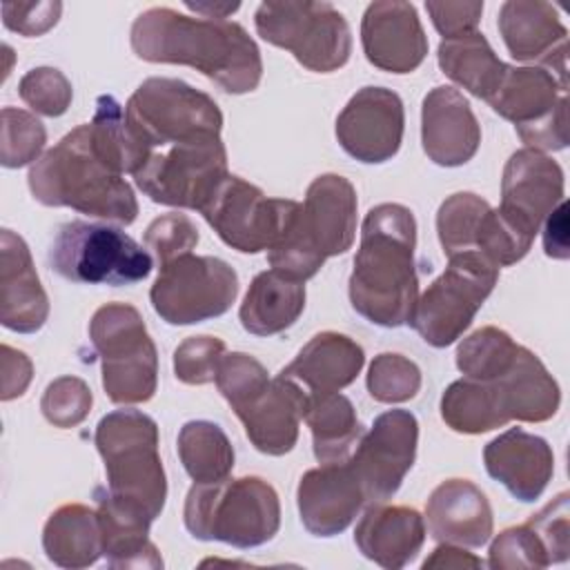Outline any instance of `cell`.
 <instances>
[{"label":"cell","instance_id":"cell-12","mask_svg":"<svg viewBox=\"0 0 570 570\" xmlns=\"http://www.w3.org/2000/svg\"><path fill=\"white\" fill-rule=\"evenodd\" d=\"M227 174V149L216 138L154 151L134 183L158 205L200 212Z\"/></svg>","mask_w":570,"mask_h":570},{"label":"cell","instance_id":"cell-43","mask_svg":"<svg viewBox=\"0 0 570 570\" xmlns=\"http://www.w3.org/2000/svg\"><path fill=\"white\" fill-rule=\"evenodd\" d=\"M91 390L78 376H58L51 381L40 399L42 416L56 428H76L91 412Z\"/></svg>","mask_w":570,"mask_h":570},{"label":"cell","instance_id":"cell-33","mask_svg":"<svg viewBox=\"0 0 570 570\" xmlns=\"http://www.w3.org/2000/svg\"><path fill=\"white\" fill-rule=\"evenodd\" d=\"M436 60L452 82L481 100H488L497 91L505 73V62L499 60L479 29L459 38L441 40Z\"/></svg>","mask_w":570,"mask_h":570},{"label":"cell","instance_id":"cell-29","mask_svg":"<svg viewBox=\"0 0 570 570\" xmlns=\"http://www.w3.org/2000/svg\"><path fill=\"white\" fill-rule=\"evenodd\" d=\"M492 383L501 392L510 421L517 419L525 423H543L559 410V383L541 358L523 345H519L510 370Z\"/></svg>","mask_w":570,"mask_h":570},{"label":"cell","instance_id":"cell-25","mask_svg":"<svg viewBox=\"0 0 570 570\" xmlns=\"http://www.w3.org/2000/svg\"><path fill=\"white\" fill-rule=\"evenodd\" d=\"M430 537L439 543L461 548H481L490 541L494 519L483 490L468 479H448L439 483L425 501Z\"/></svg>","mask_w":570,"mask_h":570},{"label":"cell","instance_id":"cell-11","mask_svg":"<svg viewBox=\"0 0 570 570\" xmlns=\"http://www.w3.org/2000/svg\"><path fill=\"white\" fill-rule=\"evenodd\" d=\"M238 296L236 269L216 256L183 254L165 265L149 289L154 312L169 325L223 316Z\"/></svg>","mask_w":570,"mask_h":570},{"label":"cell","instance_id":"cell-3","mask_svg":"<svg viewBox=\"0 0 570 570\" xmlns=\"http://www.w3.org/2000/svg\"><path fill=\"white\" fill-rule=\"evenodd\" d=\"M29 191L47 207H71L80 214L131 225L138 200L131 185L94 149L89 125L65 134L29 167Z\"/></svg>","mask_w":570,"mask_h":570},{"label":"cell","instance_id":"cell-23","mask_svg":"<svg viewBox=\"0 0 570 570\" xmlns=\"http://www.w3.org/2000/svg\"><path fill=\"white\" fill-rule=\"evenodd\" d=\"M49 318V296L22 236L0 232V323L18 334L38 332Z\"/></svg>","mask_w":570,"mask_h":570},{"label":"cell","instance_id":"cell-13","mask_svg":"<svg viewBox=\"0 0 570 570\" xmlns=\"http://www.w3.org/2000/svg\"><path fill=\"white\" fill-rule=\"evenodd\" d=\"M289 203V198H267L261 187L227 174L200 214L225 245L258 254L276 240Z\"/></svg>","mask_w":570,"mask_h":570},{"label":"cell","instance_id":"cell-14","mask_svg":"<svg viewBox=\"0 0 570 570\" xmlns=\"http://www.w3.org/2000/svg\"><path fill=\"white\" fill-rule=\"evenodd\" d=\"M416 445L419 421L410 410H387L374 419L347 459L367 503H383L399 492L414 465Z\"/></svg>","mask_w":570,"mask_h":570},{"label":"cell","instance_id":"cell-52","mask_svg":"<svg viewBox=\"0 0 570 570\" xmlns=\"http://www.w3.org/2000/svg\"><path fill=\"white\" fill-rule=\"evenodd\" d=\"M543 249L550 258L566 261L570 256V245H568V205L561 200L550 216L543 220Z\"/></svg>","mask_w":570,"mask_h":570},{"label":"cell","instance_id":"cell-40","mask_svg":"<svg viewBox=\"0 0 570 570\" xmlns=\"http://www.w3.org/2000/svg\"><path fill=\"white\" fill-rule=\"evenodd\" d=\"M0 163L7 169L33 165L47 142L45 125L29 111L2 107L0 111Z\"/></svg>","mask_w":570,"mask_h":570},{"label":"cell","instance_id":"cell-44","mask_svg":"<svg viewBox=\"0 0 570 570\" xmlns=\"http://www.w3.org/2000/svg\"><path fill=\"white\" fill-rule=\"evenodd\" d=\"M269 381L265 365L245 352L225 354L216 372V387L232 410L245 405L254 394L267 387Z\"/></svg>","mask_w":570,"mask_h":570},{"label":"cell","instance_id":"cell-24","mask_svg":"<svg viewBox=\"0 0 570 570\" xmlns=\"http://www.w3.org/2000/svg\"><path fill=\"white\" fill-rule=\"evenodd\" d=\"M488 474L514 499L537 501L554 472V454L546 439L521 428H510L483 448Z\"/></svg>","mask_w":570,"mask_h":570},{"label":"cell","instance_id":"cell-5","mask_svg":"<svg viewBox=\"0 0 570 570\" xmlns=\"http://www.w3.org/2000/svg\"><path fill=\"white\" fill-rule=\"evenodd\" d=\"M183 521L198 541H223L249 550L272 541L281 528V501L261 476L194 483L185 497Z\"/></svg>","mask_w":570,"mask_h":570},{"label":"cell","instance_id":"cell-19","mask_svg":"<svg viewBox=\"0 0 570 570\" xmlns=\"http://www.w3.org/2000/svg\"><path fill=\"white\" fill-rule=\"evenodd\" d=\"M301 523L314 537H334L350 528L365 494L350 461H330L307 470L296 488Z\"/></svg>","mask_w":570,"mask_h":570},{"label":"cell","instance_id":"cell-10","mask_svg":"<svg viewBox=\"0 0 570 570\" xmlns=\"http://www.w3.org/2000/svg\"><path fill=\"white\" fill-rule=\"evenodd\" d=\"M499 267L479 252L448 258L445 272L416 298L410 323L432 347H448L463 336L476 312L492 294Z\"/></svg>","mask_w":570,"mask_h":570},{"label":"cell","instance_id":"cell-38","mask_svg":"<svg viewBox=\"0 0 570 570\" xmlns=\"http://www.w3.org/2000/svg\"><path fill=\"white\" fill-rule=\"evenodd\" d=\"M517 350L519 343H514L505 330L485 325L459 343L456 367L465 379L494 381L510 370Z\"/></svg>","mask_w":570,"mask_h":570},{"label":"cell","instance_id":"cell-17","mask_svg":"<svg viewBox=\"0 0 570 570\" xmlns=\"http://www.w3.org/2000/svg\"><path fill=\"white\" fill-rule=\"evenodd\" d=\"M497 27L514 60L534 62L568 85V29L550 2L508 0L499 9Z\"/></svg>","mask_w":570,"mask_h":570},{"label":"cell","instance_id":"cell-21","mask_svg":"<svg viewBox=\"0 0 570 570\" xmlns=\"http://www.w3.org/2000/svg\"><path fill=\"white\" fill-rule=\"evenodd\" d=\"M356 189L341 174L316 176L301 203V232L323 256L345 254L356 236Z\"/></svg>","mask_w":570,"mask_h":570},{"label":"cell","instance_id":"cell-36","mask_svg":"<svg viewBox=\"0 0 570 570\" xmlns=\"http://www.w3.org/2000/svg\"><path fill=\"white\" fill-rule=\"evenodd\" d=\"M87 125H89L94 149L118 174L134 176L149 160L151 151L131 129L122 105L114 96L109 94L98 96L96 114Z\"/></svg>","mask_w":570,"mask_h":570},{"label":"cell","instance_id":"cell-15","mask_svg":"<svg viewBox=\"0 0 570 570\" xmlns=\"http://www.w3.org/2000/svg\"><path fill=\"white\" fill-rule=\"evenodd\" d=\"M405 109L396 91L363 87L336 116V140L345 154L365 165L394 158L403 142Z\"/></svg>","mask_w":570,"mask_h":570},{"label":"cell","instance_id":"cell-47","mask_svg":"<svg viewBox=\"0 0 570 570\" xmlns=\"http://www.w3.org/2000/svg\"><path fill=\"white\" fill-rule=\"evenodd\" d=\"M198 238L200 236L194 220L178 212L154 218L145 229V247L154 252L160 265L183 254H191V249L198 245Z\"/></svg>","mask_w":570,"mask_h":570},{"label":"cell","instance_id":"cell-54","mask_svg":"<svg viewBox=\"0 0 570 570\" xmlns=\"http://www.w3.org/2000/svg\"><path fill=\"white\" fill-rule=\"evenodd\" d=\"M187 9L196 11V13H203V18H218V20H225L229 13L238 11V2H185Z\"/></svg>","mask_w":570,"mask_h":570},{"label":"cell","instance_id":"cell-4","mask_svg":"<svg viewBox=\"0 0 570 570\" xmlns=\"http://www.w3.org/2000/svg\"><path fill=\"white\" fill-rule=\"evenodd\" d=\"M107 472L105 494L149 521L160 517L167 499V476L158 454V425L140 410L105 414L94 434Z\"/></svg>","mask_w":570,"mask_h":570},{"label":"cell","instance_id":"cell-37","mask_svg":"<svg viewBox=\"0 0 570 570\" xmlns=\"http://www.w3.org/2000/svg\"><path fill=\"white\" fill-rule=\"evenodd\" d=\"M178 459L194 483H216L234 470V448L225 430L205 419L187 421L178 432Z\"/></svg>","mask_w":570,"mask_h":570},{"label":"cell","instance_id":"cell-9","mask_svg":"<svg viewBox=\"0 0 570 570\" xmlns=\"http://www.w3.org/2000/svg\"><path fill=\"white\" fill-rule=\"evenodd\" d=\"M254 24L265 42L289 51L314 73H332L350 60V24L332 2H261Z\"/></svg>","mask_w":570,"mask_h":570},{"label":"cell","instance_id":"cell-41","mask_svg":"<svg viewBox=\"0 0 570 570\" xmlns=\"http://www.w3.org/2000/svg\"><path fill=\"white\" fill-rule=\"evenodd\" d=\"M367 392L379 403H403L419 394L421 370L419 365L396 352H381L374 356L365 379Z\"/></svg>","mask_w":570,"mask_h":570},{"label":"cell","instance_id":"cell-35","mask_svg":"<svg viewBox=\"0 0 570 570\" xmlns=\"http://www.w3.org/2000/svg\"><path fill=\"white\" fill-rule=\"evenodd\" d=\"M441 419L459 434H483L510 423L499 387L492 381L459 379L441 396Z\"/></svg>","mask_w":570,"mask_h":570},{"label":"cell","instance_id":"cell-18","mask_svg":"<svg viewBox=\"0 0 570 570\" xmlns=\"http://www.w3.org/2000/svg\"><path fill=\"white\" fill-rule=\"evenodd\" d=\"M361 45L367 62L390 73H412L428 56V36L416 7L401 0L367 4L361 20Z\"/></svg>","mask_w":570,"mask_h":570},{"label":"cell","instance_id":"cell-28","mask_svg":"<svg viewBox=\"0 0 570 570\" xmlns=\"http://www.w3.org/2000/svg\"><path fill=\"white\" fill-rule=\"evenodd\" d=\"M485 102L494 114L510 120L514 129H521L548 118L566 105L568 85L543 67L505 65V73L497 91Z\"/></svg>","mask_w":570,"mask_h":570},{"label":"cell","instance_id":"cell-48","mask_svg":"<svg viewBox=\"0 0 570 570\" xmlns=\"http://www.w3.org/2000/svg\"><path fill=\"white\" fill-rule=\"evenodd\" d=\"M568 492H559L548 505L528 519L534 532L541 537L550 563H563L570 554V525H568Z\"/></svg>","mask_w":570,"mask_h":570},{"label":"cell","instance_id":"cell-32","mask_svg":"<svg viewBox=\"0 0 570 570\" xmlns=\"http://www.w3.org/2000/svg\"><path fill=\"white\" fill-rule=\"evenodd\" d=\"M42 548L47 559L60 568L94 566L102 557L98 512L82 503L60 505L42 528Z\"/></svg>","mask_w":570,"mask_h":570},{"label":"cell","instance_id":"cell-31","mask_svg":"<svg viewBox=\"0 0 570 570\" xmlns=\"http://www.w3.org/2000/svg\"><path fill=\"white\" fill-rule=\"evenodd\" d=\"M96 512L102 534V557L111 568H163L156 546L149 541L151 521L96 492Z\"/></svg>","mask_w":570,"mask_h":570},{"label":"cell","instance_id":"cell-45","mask_svg":"<svg viewBox=\"0 0 570 570\" xmlns=\"http://www.w3.org/2000/svg\"><path fill=\"white\" fill-rule=\"evenodd\" d=\"M18 94L27 107L40 116H62L73 98L69 78L56 67H36L18 82Z\"/></svg>","mask_w":570,"mask_h":570},{"label":"cell","instance_id":"cell-51","mask_svg":"<svg viewBox=\"0 0 570 570\" xmlns=\"http://www.w3.org/2000/svg\"><path fill=\"white\" fill-rule=\"evenodd\" d=\"M33 376V365L29 356L11 345H2V401L22 396Z\"/></svg>","mask_w":570,"mask_h":570},{"label":"cell","instance_id":"cell-1","mask_svg":"<svg viewBox=\"0 0 570 570\" xmlns=\"http://www.w3.org/2000/svg\"><path fill=\"white\" fill-rule=\"evenodd\" d=\"M129 40L140 60L194 67L234 96L254 91L263 78L261 49L234 20L151 7L136 16Z\"/></svg>","mask_w":570,"mask_h":570},{"label":"cell","instance_id":"cell-49","mask_svg":"<svg viewBox=\"0 0 570 570\" xmlns=\"http://www.w3.org/2000/svg\"><path fill=\"white\" fill-rule=\"evenodd\" d=\"M62 2L36 0V2H2V24L24 38H36L53 29L60 20Z\"/></svg>","mask_w":570,"mask_h":570},{"label":"cell","instance_id":"cell-26","mask_svg":"<svg viewBox=\"0 0 570 570\" xmlns=\"http://www.w3.org/2000/svg\"><path fill=\"white\" fill-rule=\"evenodd\" d=\"M365 365L363 347L341 332L314 334L278 374L294 381L305 394L318 396L352 385Z\"/></svg>","mask_w":570,"mask_h":570},{"label":"cell","instance_id":"cell-30","mask_svg":"<svg viewBox=\"0 0 570 570\" xmlns=\"http://www.w3.org/2000/svg\"><path fill=\"white\" fill-rule=\"evenodd\" d=\"M305 296V283L285 278L274 269L261 272L240 303V325L254 336L281 334L303 314Z\"/></svg>","mask_w":570,"mask_h":570},{"label":"cell","instance_id":"cell-46","mask_svg":"<svg viewBox=\"0 0 570 570\" xmlns=\"http://www.w3.org/2000/svg\"><path fill=\"white\" fill-rule=\"evenodd\" d=\"M225 356V341L209 334L187 336L174 350V374L185 385H205L216 381L218 365Z\"/></svg>","mask_w":570,"mask_h":570},{"label":"cell","instance_id":"cell-53","mask_svg":"<svg viewBox=\"0 0 570 570\" xmlns=\"http://www.w3.org/2000/svg\"><path fill=\"white\" fill-rule=\"evenodd\" d=\"M483 561L479 557H474L472 552H465L461 546L454 543H441L439 548H434V552L423 561V568H481Z\"/></svg>","mask_w":570,"mask_h":570},{"label":"cell","instance_id":"cell-7","mask_svg":"<svg viewBox=\"0 0 570 570\" xmlns=\"http://www.w3.org/2000/svg\"><path fill=\"white\" fill-rule=\"evenodd\" d=\"M51 269L87 285H134L151 274V254L120 227L69 220L62 223L49 247Z\"/></svg>","mask_w":570,"mask_h":570},{"label":"cell","instance_id":"cell-6","mask_svg":"<svg viewBox=\"0 0 570 570\" xmlns=\"http://www.w3.org/2000/svg\"><path fill=\"white\" fill-rule=\"evenodd\" d=\"M100 356L102 390L116 405L147 403L158 387V352L140 312L129 303H105L89 321Z\"/></svg>","mask_w":570,"mask_h":570},{"label":"cell","instance_id":"cell-34","mask_svg":"<svg viewBox=\"0 0 570 570\" xmlns=\"http://www.w3.org/2000/svg\"><path fill=\"white\" fill-rule=\"evenodd\" d=\"M303 419L312 432V448L318 463L350 459L352 448L363 436L356 410L341 392L309 396Z\"/></svg>","mask_w":570,"mask_h":570},{"label":"cell","instance_id":"cell-27","mask_svg":"<svg viewBox=\"0 0 570 570\" xmlns=\"http://www.w3.org/2000/svg\"><path fill=\"white\" fill-rule=\"evenodd\" d=\"M354 543L365 559L381 568H405L425 543V519L407 505L370 503L356 523Z\"/></svg>","mask_w":570,"mask_h":570},{"label":"cell","instance_id":"cell-16","mask_svg":"<svg viewBox=\"0 0 570 570\" xmlns=\"http://www.w3.org/2000/svg\"><path fill=\"white\" fill-rule=\"evenodd\" d=\"M563 198V169L548 154L523 147L514 151L501 176V205L505 218L537 236L543 220Z\"/></svg>","mask_w":570,"mask_h":570},{"label":"cell","instance_id":"cell-22","mask_svg":"<svg viewBox=\"0 0 570 570\" xmlns=\"http://www.w3.org/2000/svg\"><path fill=\"white\" fill-rule=\"evenodd\" d=\"M307 394L294 381L276 374L267 387L234 410V414L258 452L283 456L298 441V423L307 410Z\"/></svg>","mask_w":570,"mask_h":570},{"label":"cell","instance_id":"cell-20","mask_svg":"<svg viewBox=\"0 0 570 570\" xmlns=\"http://www.w3.org/2000/svg\"><path fill=\"white\" fill-rule=\"evenodd\" d=\"M421 142L439 167H461L481 145V127L468 98L448 85L430 89L421 105Z\"/></svg>","mask_w":570,"mask_h":570},{"label":"cell","instance_id":"cell-2","mask_svg":"<svg viewBox=\"0 0 570 570\" xmlns=\"http://www.w3.org/2000/svg\"><path fill=\"white\" fill-rule=\"evenodd\" d=\"M416 218L401 203L374 205L361 225V243L347 281L352 307L374 325L410 323L419 298L414 263Z\"/></svg>","mask_w":570,"mask_h":570},{"label":"cell","instance_id":"cell-8","mask_svg":"<svg viewBox=\"0 0 570 570\" xmlns=\"http://www.w3.org/2000/svg\"><path fill=\"white\" fill-rule=\"evenodd\" d=\"M127 120L154 154L158 147L216 140L223 114L212 96L178 78H147L125 105Z\"/></svg>","mask_w":570,"mask_h":570},{"label":"cell","instance_id":"cell-50","mask_svg":"<svg viewBox=\"0 0 570 570\" xmlns=\"http://www.w3.org/2000/svg\"><path fill=\"white\" fill-rule=\"evenodd\" d=\"M425 11L434 29L443 36V40L459 38L476 31L483 13V2H436L428 0Z\"/></svg>","mask_w":570,"mask_h":570},{"label":"cell","instance_id":"cell-42","mask_svg":"<svg viewBox=\"0 0 570 570\" xmlns=\"http://www.w3.org/2000/svg\"><path fill=\"white\" fill-rule=\"evenodd\" d=\"M488 566L494 570H541L550 566L548 550L534 528L525 521L499 532L488 552Z\"/></svg>","mask_w":570,"mask_h":570},{"label":"cell","instance_id":"cell-39","mask_svg":"<svg viewBox=\"0 0 570 570\" xmlns=\"http://www.w3.org/2000/svg\"><path fill=\"white\" fill-rule=\"evenodd\" d=\"M490 203L472 191L448 196L436 212V234L443 254L450 258L463 252H476V238Z\"/></svg>","mask_w":570,"mask_h":570}]
</instances>
